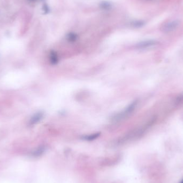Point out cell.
Returning <instances> with one entry per match:
<instances>
[{"label": "cell", "mask_w": 183, "mask_h": 183, "mask_svg": "<svg viewBox=\"0 0 183 183\" xmlns=\"http://www.w3.org/2000/svg\"><path fill=\"white\" fill-rule=\"evenodd\" d=\"M137 105L138 101H133L132 103H131L130 105H128L123 112L114 115L112 117V120L115 122H118L123 120L124 118H126V117L129 116L131 114H132V112L135 110L137 107Z\"/></svg>", "instance_id": "cell-1"}, {"label": "cell", "mask_w": 183, "mask_h": 183, "mask_svg": "<svg viewBox=\"0 0 183 183\" xmlns=\"http://www.w3.org/2000/svg\"><path fill=\"white\" fill-rule=\"evenodd\" d=\"M179 25V21H169L162 26L161 31L164 33H170L176 30Z\"/></svg>", "instance_id": "cell-2"}, {"label": "cell", "mask_w": 183, "mask_h": 183, "mask_svg": "<svg viewBox=\"0 0 183 183\" xmlns=\"http://www.w3.org/2000/svg\"><path fill=\"white\" fill-rule=\"evenodd\" d=\"M158 44V41H156L155 40H146L138 43L136 45V48L140 49L148 48L152 47L155 46L156 45H157Z\"/></svg>", "instance_id": "cell-3"}, {"label": "cell", "mask_w": 183, "mask_h": 183, "mask_svg": "<svg viewBox=\"0 0 183 183\" xmlns=\"http://www.w3.org/2000/svg\"><path fill=\"white\" fill-rule=\"evenodd\" d=\"M59 57L57 53L54 51H51L50 53V61L51 64L56 65L59 62Z\"/></svg>", "instance_id": "cell-4"}, {"label": "cell", "mask_w": 183, "mask_h": 183, "mask_svg": "<svg viewBox=\"0 0 183 183\" xmlns=\"http://www.w3.org/2000/svg\"><path fill=\"white\" fill-rule=\"evenodd\" d=\"M43 116H44V114L42 112H38L37 114H36L32 118L31 122H30L31 124L34 125V124H36L37 123L41 120V119L43 118Z\"/></svg>", "instance_id": "cell-5"}, {"label": "cell", "mask_w": 183, "mask_h": 183, "mask_svg": "<svg viewBox=\"0 0 183 183\" xmlns=\"http://www.w3.org/2000/svg\"><path fill=\"white\" fill-rule=\"evenodd\" d=\"M78 38V36L74 33L71 32L67 34V39L68 41L71 42H74L76 41Z\"/></svg>", "instance_id": "cell-6"}, {"label": "cell", "mask_w": 183, "mask_h": 183, "mask_svg": "<svg viewBox=\"0 0 183 183\" xmlns=\"http://www.w3.org/2000/svg\"><path fill=\"white\" fill-rule=\"evenodd\" d=\"M100 135V133H94L93 135H85L82 137V139L85 140H87V141H92L94 139H97Z\"/></svg>", "instance_id": "cell-7"}, {"label": "cell", "mask_w": 183, "mask_h": 183, "mask_svg": "<svg viewBox=\"0 0 183 183\" xmlns=\"http://www.w3.org/2000/svg\"><path fill=\"white\" fill-rule=\"evenodd\" d=\"M112 4L107 1L101 2L100 4V8L105 10H109L110 9H112Z\"/></svg>", "instance_id": "cell-8"}, {"label": "cell", "mask_w": 183, "mask_h": 183, "mask_svg": "<svg viewBox=\"0 0 183 183\" xmlns=\"http://www.w3.org/2000/svg\"><path fill=\"white\" fill-rule=\"evenodd\" d=\"M144 25V22L141 21H135L132 22L131 25L134 28H140Z\"/></svg>", "instance_id": "cell-9"}, {"label": "cell", "mask_w": 183, "mask_h": 183, "mask_svg": "<svg viewBox=\"0 0 183 183\" xmlns=\"http://www.w3.org/2000/svg\"><path fill=\"white\" fill-rule=\"evenodd\" d=\"M183 183V179L182 180V181H181V183Z\"/></svg>", "instance_id": "cell-10"}]
</instances>
